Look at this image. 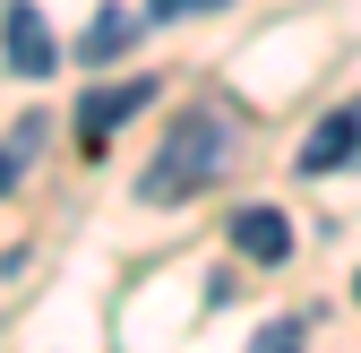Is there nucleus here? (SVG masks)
<instances>
[{
    "label": "nucleus",
    "instance_id": "obj_4",
    "mask_svg": "<svg viewBox=\"0 0 361 353\" xmlns=\"http://www.w3.org/2000/svg\"><path fill=\"white\" fill-rule=\"evenodd\" d=\"M233 250L258 258V268H284V258H293V225H284V207H241V215H233Z\"/></svg>",
    "mask_w": 361,
    "mask_h": 353
},
{
    "label": "nucleus",
    "instance_id": "obj_3",
    "mask_svg": "<svg viewBox=\"0 0 361 353\" xmlns=\"http://www.w3.org/2000/svg\"><path fill=\"white\" fill-rule=\"evenodd\" d=\"M0 43H9V69L18 78H52V26H43V9L9 0V9H0Z\"/></svg>",
    "mask_w": 361,
    "mask_h": 353
},
{
    "label": "nucleus",
    "instance_id": "obj_8",
    "mask_svg": "<svg viewBox=\"0 0 361 353\" xmlns=\"http://www.w3.org/2000/svg\"><path fill=\"white\" fill-rule=\"evenodd\" d=\"M155 18H198V9H224V0H147Z\"/></svg>",
    "mask_w": 361,
    "mask_h": 353
},
{
    "label": "nucleus",
    "instance_id": "obj_1",
    "mask_svg": "<svg viewBox=\"0 0 361 353\" xmlns=\"http://www.w3.org/2000/svg\"><path fill=\"white\" fill-rule=\"evenodd\" d=\"M215 172H224V121H215V112H180V121L164 129V155L147 164L138 198H147V207H172V198L207 190Z\"/></svg>",
    "mask_w": 361,
    "mask_h": 353
},
{
    "label": "nucleus",
    "instance_id": "obj_2",
    "mask_svg": "<svg viewBox=\"0 0 361 353\" xmlns=\"http://www.w3.org/2000/svg\"><path fill=\"white\" fill-rule=\"evenodd\" d=\"M138 104H147V78H112V86H95V95L78 104V147H86V155H104L112 121H129Z\"/></svg>",
    "mask_w": 361,
    "mask_h": 353
},
{
    "label": "nucleus",
    "instance_id": "obj_7",
    "mask_svg": "<svg viewBox=\"0 0 361 353\" xmlns=\"http://www.w3.org/2000/svg\"><path fill=\"white\" fill-rule=\"evenodd\" d=\"M250 353H301V328H293V319H284V328H267Z\"/></svg>",
    "mask_w": 361,
    "mask_h": 353
},
{
    "label": "nucleus",
    "instance_id": "obj_9",
    "mask_svg": "<svg viewBox=\"0 0 361 353\" xmlns=\"http://www.w3.org/2000/svg\"><path fill=\"white\" fill-rule=\"evenodd\" d=\"M353 155H361V112H353Z\"/></svg>",
    "mask_w": 361,
    "mask_h": 353
},
{
    "label": "nucleus",
    "instance_id": "obj_6",
    "mask_svg": "<svg viewBox=\"0 0 361 353\" xmlns=\"http://www.w3.org/2000/svg\"><path fill=\"white\" fill-rule=\"evenodd\" d=\"M121 43H129V18L112 9V18H95V26H86V61H112Z\"/></svg>",
    "mask_w": 361,
    "mask_h": 353
},
{
    "label": "nucleus",
    "instance_id": "obj_5",
    "mask_svg": "<svg viewBox=\"0 0 361 353\" xmlns=\"http://www.w3.org/2000/svg\"><path fill=\"white\" fill-rule=\"evenodd\" d=\"M344 155H353V112H327L310 129V147H301V172H336Z\"/></svg>",
    "mask_w": 361,
    "mask_h": 353
}]
</instances>
